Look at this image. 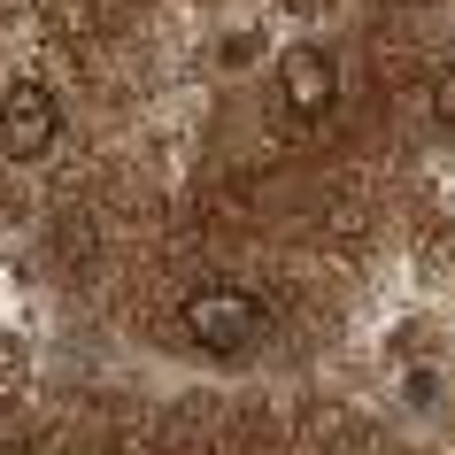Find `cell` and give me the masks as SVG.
<instances>
[{
	"mask_svg": "<svg viewBox=\"0 0 455 455\" xmlns=\"http://www.w3.org/2000/svg\"><path fill=\"white\" fill-rule=\"evenodd\" d=\"M432 116H448V124H455V62L432 77Z\"/></svg>",
	"mask_w": 455,
	"mask_h": 455,
	"instance_id": "cell-5",
	"label": "cell"
},
{
	"mask_svg": "<svg viewBox=\"0 0 455 455\" xmlns=\"http://www.w3.org/2000/svg\"><path fill=\"white\" fill-rule=\"evenodd\" d=\"M216 54H224V70H240V62H255V54H263V31H224V39H216Z\"/></svg>",
	"mask_w": 455,
	"mask_h": 455,
	"instance_id": "cell-4",
	"label": "cell"
},
{
	"mask_svg": "<svg viewBox=\"0 0 455 455\" xmlns=\"http://www.w3.org/2000/svg\"><path fill=\"white\" fill-rule=\"evenodd\" d=\"M186 332H193V347L201 355H247L255 347V332H263V309H255V293H240V286H209V293H193L186 301Z\"/></svg>",
	"mask_w": 455,
	"mask_h": 455,
	"instance_id": "cell-1",
	"label": "cell"
},
{
	"mask_svg": "<svg viewBox=\"0 0 455 455\" xmlns=\"http://www.w3.org/2000/svg\"><path fill=\"white\" fill-rule=\"evenodd\" d=\"M54 140H62V100H54L39 77H16V85L0 93V155H8V163H39Z\"/></svg>",
	"mask_w": 455,
	"mask_h": 455,
	"instance_id": "cell-2",
	"label": "cell"
},
{
	"mask_svg": "<svg viewBox=\"0 0 455 455\" xmlns=\"http://www.w3.org/2000/svg\"><path fill=\"white\" fill-rule=\"evenodd\" d=\"M278 93H286V108L293 116H324L339 100V70H332V54L316 47H286V62H278Z\"/></svg>",
	"mask_w": 455,
	"mask_h": 455,
	"instance_id": "cell-3",
	"label": "cell"
}]
</instances>
